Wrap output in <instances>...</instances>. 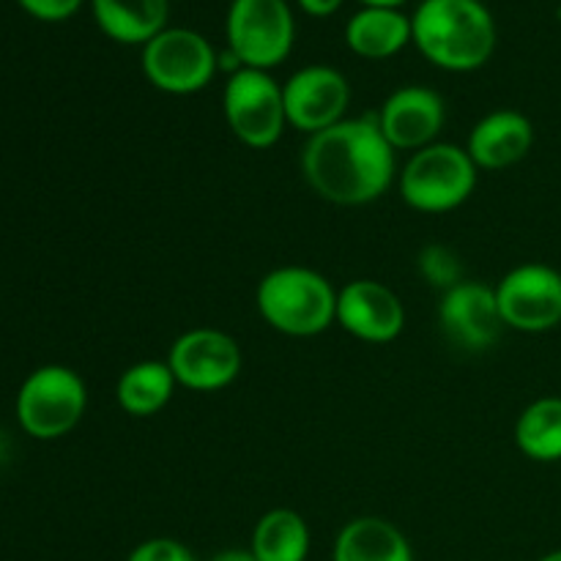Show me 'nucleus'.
<instances>
[{"label":"nucleus","instance_id":"obj_13","mask_svg":"<svg viewBox=\"0 0 561 561\" xmlns=\"http://www.w3.org/2000/svg\"><path fill=\"white\" fill-rule=\"evenodd\" d=\"M376 121L394 151H422L438 142L436 137L447 121V107L433 88L403 85L389 93Z\"/></svg>","mask_w":561,"mask_h":561},{"label":"nucleus","instance_id":"obj_22","mask_svg":"<svg viewBox=\"0 0 561 561\" xmlns=\"http://www.w3.org/2000/svg\"><path fill=\"white\" fill-rule=\"evenodd\" d=\"M420 274L427 279V285L442 290H449L458 283H463L460 257L444 244H431L420 252Z\"/></svg>","mask_w":561,"mask_h":561},{"label":"nucleus","instance_id":"obj_6","mask_svg":"<svg viewBox=\"0 0 561 561\" xmlns=\"http://www.w3.org/2000/svg\"><path fill=\"white\" fill-rule=\"evenodd\" d=\"M228 49L247 69L268 71L290 55L296 38L294 11L288 0H230Z\"/></svg>","mask_w":561,"mask_h":561},{"label":"nucleus","instance_id":"obj_28","mask_svg":"<svg viewBox=\"0 0 561 561\" xmlns=\"http://www.w3.org/2000/svg\"><path fill=\"white\" fill-rule=\"evenodd\" d=\"M537 561H561V548H559V551H551V553H546V557H542V559H537Z\"/></svg>","mask_w":561,"mask_h":561},{"label":"nucleus","instance_id":"obj_12","mask_svg":"<svg viewBox=\"0 0 561 561\" xmlns=\"http://www.w3.org/2000/svg\"><path fill=\"white\" fill-rule=\"evenodd\" d=\"M438 323L444 337L458 348L488 351L502 334L504 321L496 305V288L485 283L463 279L455 288L444 290L438 305Z\"/></svg>","mask_w":561,"mask_h":561},{"label":"nucleus","instance_id":"obj_3","mask_svg":"<svg viewBox=\"0 0 561 561\" xmlns=\"http://www.w3.org/2000/svg\"><path fill=\"white\" fill-rule=\"evenodd\" d=\"M255 301L263 321L288 337H316L337 321V290L323 274L305 266L268 272Z\"/></svg>","mask_w":561,"mask_h":561},{"label":"nucleus","instance_id":"obj_8","mask_svg":"<svg viewBox=\"0 0 561 561\" xmlns=\"http://www.w3.org/2000/svg\"><path fill=\"white\" fill-rule=\"evenodd\" d=\"M222 110L230 131L250 148H272L288 126L283 85L261 69L241 66L228 77Z\"/></svg>","mask_w":561,"mask_h":561},{"label":"nucleus","instance_id":"obj_21","mask_svg":"<svg viewBox=\"0 0 561 561\" xmlns=\"http://www.w3.org/2000/svg\"><path fill=\"white\" fill-rule=\"evenodd\" d=\"M515 444L537 463L561 460V398H540L515 422Z\"/></svg>","mask_w":561,"mask_h":561},{"label":"nucleus","instance_id":"obj_2","mask_svg":"<svg viewBox=\"0 0 561 561\" xmlns=\"http://www.w3.org/2000/svg\"><path fill=\"white\" fill-rule=\"evenodd\" d=\"M411 42L438 69L474 71L496 49V22L482 0H422L411 16Z\"/></svg>","mask_w":561,"mask_h":561},{"label":"nucleus","instance_id":"obj_7","mask_svg":"<svg viewBox=\"0 0 561 561\" xmlns=\"http://www.w3.org/2000/svg\"><path fill=\"white\" fill-rule=\"evenodd\" d=\"M140 66L157 91L186 96L203 91L214 80L219 55L203 33L190 27H164L151 42L142 44Z\"/></svg>","mask_w":561,"mask_h":561},{"label":"nucleus","instance_id":"obj_1","mask_svg":"<svg viewBox=\"0 0 561 561\" xmlns=\"http://www.w3.org/2000/svg\"><path fill=\"white\" fill-rule=\"evenodd\" d=\"M307 184L337 206L378 201L394 181V148L376 118H345L310 135L301 151Z\"/></svg>","mask_w":561,"mask_h":561},{"label":"nucleus","instance_id":"obj_5","mask_svg":"<svg viewBox=\"0 0 561 561\" xmlns=\"http://www.w3.org/2000/svg\"><path fill=\"white\" fill-rule=\"evenodd\" d=\"M16 422L36 442L64 438L88 409L85 381L66 365H42L16 392Z\"/></svg>","mask_w":561,"mask_h":561},{"label":"nucleus","instance_id":"obj_17","mask_svg":"<svg viewBox=\"0 0 561 561\" xmlns=\"http://www.w3.org/2000/svg\"><path fill=\"white\" fill-rule=\"evenodd\" d=\"M332 561H414V553L398 526L365 515L340 529Z\"/></svg>","mask_w":561,"mask_h":561},{"label":"nucleus","instance_id":"obj_15","mask_svg":"<svg viewBox=\"0 0 561 561\" xmlns=\"http://www.w3.org/2000/svg\"><path fill=\"white\" fill-rule=\"evenodd\" d=\"M535 146V126L518 110H496L488 113L469 131L471 162L480 170H504L518 164Z\"/></svg>","mask_w":561,"mask_h":561},{"label":"nucleus","instance_id":"obj_26","mask_svg":"<svg viewBox=\"0 0 561 561\" xmlns=\"http://www.w3.org/2000/svg\"><path fill=\"white\" fill-rule=\"evenodd\" d=\"M208 561H257L252 557L250 548H228V551H219L217 557H211Z\"/></svg>","mask_w":561,"mask_h":561},{"label":"nucleus","instance_id":"obj_4","mask_svg":"<svg viewBox=\"0 0 561 561\" xmlns=\"http://www.w3.org/2000/svg\"><path fill=\"white\" fill-rule=\"evenodd\" d=\"M477 164L469 151L453 142H433L414 151L400 170V197L422 214H444L463 206L477 186Z\"/></svg>","mask_w":561,"mask_h":561},{"label":"nucleus","instance_id":"obj_11","mask_svg":"<svg viewBox=\"0 0 561 561\" xmlns=\"http://www.w3.org/2000/svg\"><path fill=\"white\" fill-rule=\"evenodd\" d=\"M285 118L305 135H318L345 121L351 104V85L343 71L312 64L288 77L283 85Z\"/></svg>","mask_w":561,"mask_h":561},{"label":"nucleus","instance_id":"obj_14","mask_svg":"<svg viewBox=\"0 0 561 561\" xmlns=\"http://www.w3.org/2000/svg\"><path fill=\"white\" fill-rule=\"evenodd\" d=\"M337 323L365 343H392L405 327V307L378 279H354L337 290Z\"/></svg>","mask_w":561,"mask_h":561},{"label":"nucleus","instance_id":"obj_23","mask_svg":"<svg viewBox=\"0 0 561 561\" xmlns=\"http://www.w3.org/2000/svg\"><path fill=\"white\" fill-rule=\"evenodd\" d=\"M126 561H197V559L184 542L170 540V537H153V540L140 542Z\"/></svg>","mask_w":561,"mask_h":561},{"label":"nucleus","instance_id":"obj_24","mask_svg":"<svg viewBox=\"0 0 561 561\" xmlns=\"http://www.w3.org/2000/svg\"><path fill=\"white\" fill-rule=\"evenodd\" d=\"M25 14L42 22H64L80 11L82 0H16Z\"/></svg>","mask_w":561,"mask_h":561},{"label":"nucleus","instance_id":"obj_25","mask_svg":"<svg viewBox=\"0 0 561 561\" xmlns=\"http://www.w3.org/2000/svg\"><path fill=\"white\" fill-rule=\"evenodd\" d=\"M296 3L310 16H329L343 5V0H296Z\"/></svg>","mask_w":561,"mask_h":561},{"label":"nucleus","instance_id":"obj_9","mask_svg":"<svg viewBox=\"0 0 561 561\" xmlns=\"http://www.w3.org/2000/svg\"><path fill=\"white\" fill-rule=\"evenodd\" d=\"M504 327L515 332H551L561 323V272L546 263L515 266L496 285Z\"/></svg>","mask_w":561,"mask_h":561},{"label":"nucleus","instance_id":"obj_18","mask_svg":"<svg viewBox=\"0 0 561 561\" xmlns=\"http://www.w3.org/2000/svg\"><path fill=\"white\" fill-rule=\"evenodd\" d=\"M345 42L359 58H392L411 42V16H405L400 9L362 5L345 25Z\"/></svg>","mask_w":561,"mask_h":561},{"label":"nucleus","instance_id":"obj_27","mask_svg":"<svg viewBox=\"0 0 561 561\" xmlns=\"http://www.w3.org/2000/svg\"><path fill=\"white\" fill-rule=\"evenodd\" d=\"M359 3L367 9H400L405 0H359Z\"/></svg>","mask_w":561,"mask_h":561},{"label":"nucleus","instance_id":"obj_20","mask_svg":"<svg viewBox=\"0 0 561 561\" xmlns=\"http://www.w3.org/2000/svg\"><path fill=\"white\" fill-rule=\"evenodd\" d=\"M175 387L168 362H137L121 373L115 398L129 416H153L170 403Z\"/></svg>","mask_w":561,"mask_h":561},{"label":"nucleus","instance_id":"obj_10","mask_svg":"<svg viewBox=\"0 0 561 561\" xmlns=\"http://www.w3.org/2000/svg\"><path fill=\"white\" fill-rule=\"evenodd\" d=\"M168 365L179 387L217 392L230 387L241 373V348L219 329H192L170 345Z\"/></svg>","mask_w":561,"mask_h":561},{"label":"nucleus","instance_id":"obj_16","mask_svg":"<svg viewBox=\"0 0 561 561\" xmlns=\"http://www.w3.org/2000/svg\"><path fill=\"white\" fill-rule=\"evenodd\" d=\"M99 31L118 44H148L168 27L170 0H91Z\"/></svg>","mask_w":561,"mask_h":561},{"label":"nucleus","instance_id":"obj_19","mask_svg":"<svg viewBox=\"0 0 561 561\" xmlns=\"http://www.w3.org/2000/svg\"><path fill=\"white\" fill-rule=\"evenodd\" d=\"M250 551L257 561H307L310 526L296 510H268L252 529Z\"/></svg>","mask_w":561,"mask_h":561}]
</instances>
